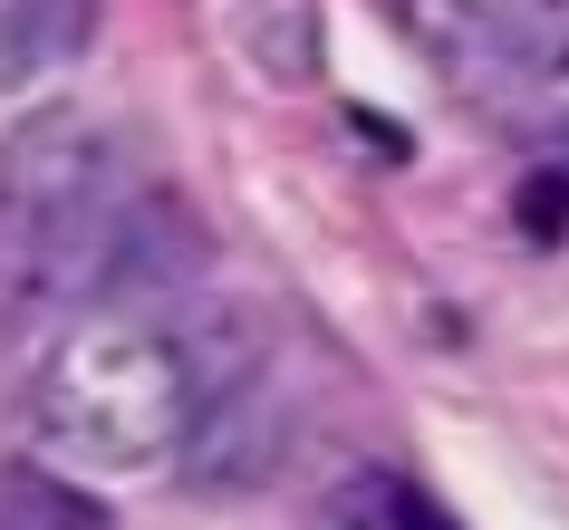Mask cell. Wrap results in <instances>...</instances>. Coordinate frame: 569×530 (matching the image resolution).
<instances>
[{
	"instance_id": "cell-4",
	"label": "cell",
	"mask_w": 569,
	"mask_h": 530,
	"mask_svg": "<svg viewBox=\"0 0 569 530\" xmlns=\"http://www.w3.org/2000/svg\"><path fill=\"white\" fill-rule=\"evenodd\" d=\"M107 299H164L183 290L193 270H203V232H193V212L164 203V193H136V203H117L107 222H97L88 261H78Z\"/></svg>"
},
{
	"instance_id": "cell-2",
	"label": "cell",
	"mask_w": 569,
	"mask_h": 530,
	"mask_svg": "<svg viewBox=\"0 0 569 530\" xmlns=\"http://www.w3.org/2000/svg\"><path fill=\"white\" fill-rule=\"evenodd\" d=\"M107 212H117V146L78 107H49V117L0 136V222L30 241L39 261H59V270L88 261Z\"/></svg>"
},
{
	"instance_id": "cell-6",
	"label": "cell",
	"mask_w": 569,
	"mask_h": 530,
	"mask_svg": "<svg viewBox=\"0 0 569 530\" xmlns=\"http://www.w3.org/2000/svg\"><path fill=\"white\" fill-rule=\"evenodd\" d=\"M0 530H97V501L59 492V482H10L0 492Z\"/></svg>"
},
{
	"instance_id": "cell-3",
	"label": "cell",
	"mask_w": 569,
	"mask_h": 530,
	"mask_svg": "<svg viewBox=\"0 0 569 530\" xmlns=\"http://www.w3.org/2000/svg\"><path fill=\"white\" fill-rule=\"evenodd\" d=\"M435 39L482 88H550V78H569V0H453V10H435Z\"/></svg>"
},
{
	"instance_id": "cell-5",
	"label": "cell",
	"mask_w": 569,
	"mask_h": 530,
	"mask_svg": "<svg viewBox=\"0 0 569 530\" xmlns=\"http://www.w3.org/2000/svg\"><path fill=\"white\" fill-rule=\"evenodd\" d=\"M88 20H97V0H0V88L39 78V68H68Z\"/></svg>"
},
{
	"instance_id": "cell-1",
	"label": "cell",
	"mask_w": 569,
	"mask_h": 530,
	"mask_svg": "<svg viewBox=\"0 0 569 530\" xmlns=\"http://www.w3.org/2000/svg\"><path fill=\"white\" fill-rule=\"evenodd\" d=\"M183 357L164 328L126 319V328H97L49 367V434L88 443L97 463H146L164 434H183Z\"/></svg>"
}]
</instances>
